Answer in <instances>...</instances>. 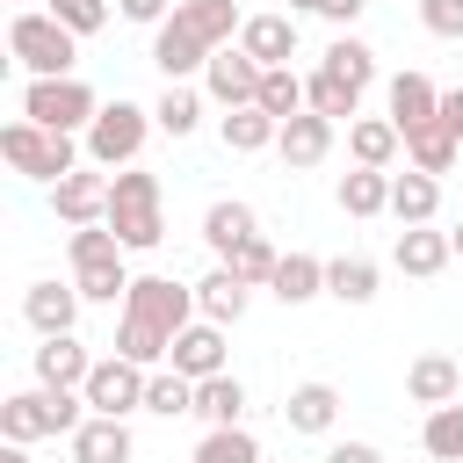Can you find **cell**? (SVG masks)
Returning a JSON list of instances; mask_svg holds the SVG:
<instances>
[{
	"instance_id": "obj_1",
	"label": "cell",
	"mask_w": 463,
	"mask_h": 463,
	"mask_svg": "<svg viewBox=\"0 0 463 463\" xmlns=\"http://www.w3.org/2000/svg\"><path fill=\"white\" fill-rule=\"evenodd\" d=\"M188 318H203L188 282H174V275H137L130 297H123V318H116V354L159 369V362L174 354V333H181Z\"/></svg>"
},
{
	"instance_id": "obj_2",
	"label": "cell",
	"mask_w": 463,
	"mask_h": 463,
	"mask_svg": "<svg viewBox=\"0 0 463 463\" xmlns=\"http://www.w3.org/2000/svg\"><path fill=\"white\" fill-rule=\"evenodd\" d=\"M239 29H246L239 0H181V7L152 29V65H159L166 80H195L224 43H239Z\"/></svg>"
},
{
	"instance_id": "obj_3",
	"label": "cell",
	"mask_w": 463,
	"mask_h": 463,
	"mask_svg": "<svg viewBox=\"0 0 463 463\" xmlns=\"http://www.w3.org/2000/svg\"><path fill=\"white\" fill-rule=\"evenodd\" d=\"M109 232H116L130 253H152V246L166 239V188H159V174L116 166V181H109Z\"/></svg>"
},
{
	"instance_id": "obj_4",
	"label": "cell",
	"mask_w": 463,
	"mask_h": 463,
	"mask_svg": "<svg viewBox=\"0 0 463 463\" xmlns=\"http://www.w3.org/2000/svg\"><path fill=\"white\" fill-rule=\"evenodd\" d=\"M65 253H72V282H80L87 304H123V297H130V282H137V275L123 268L130 246H123L109 224H80V232L65 239Z\"/></svg>"
},
{
	"instance_id": "obj_5",
	"label": "cell",
	"mask_w": 463,
	"mask_h": 463,
	"mask_svg": "<svg viewBox=\"0 0 463 463\" xmlns=\"http://www.w3.org/2000/svg\"><path fill=\"white\" fill-rule=\"evenodd\" d=\"M0 152H7V166L22 174V181H43V188H58L72 166H80V152H87V137H72V130H43V123H7L0 130Z\"/></svg>"
},
{
	"instance_id": "obj_6",
	"label": "cell",
	"mask_w": 463,
	"mask_h": 463,
	"mask_svg": "<svg viewBox=\"0 0 463 463\" xmlns=\"http://www.w3.org/2000/svg\"><path fill=\"white\" fill-rule=\"evenodd\" d=\"M7 51H14V65L29 72V80H58V72H72L80 65V36L43 7V14H14L7 22Z\"/></svg>"
},
{
	"instance_id": "obj_7",
	"label": "cell",
	"mask_w": 463,
	"mask_h": 463,
	"mask_svg": "<svg viewBox=\"0 0 463 463\" xmlns=\"http://www.w3.org/2000/svg\"><path fill=\"white\" fill-rule=\"evenodd\" d=\"M22 116H29V123H43V130H72V137H87V123L101 116V94H94L80 72L29 80V87H22Z\"/></svg>"
},
{
	"instance_id": "obj_8",
	"label": "cell",
	"mask_w": 463,
	"mask_h": 463,
	"mask_svg": "<svg viewBox=\"0 0 463 463\" xmlns=\"http://www.w3.org/2000/svg\"><path fill=\"white\" fill-rule=\"evenodd\" d=\"M159 123H152V109H137V101H101V116L87 123V159L94 166H137V152H145V137H152Z\"/></svg>"
},
{
	"instance_id": "obj_9",
	"label": "cell",
	"mask_w": 463,
	"mask_h": 463,
	"mask_svg": "<svg viewBox=\"0 0 463 463\" xmlns=\"http://www.w3.org/2000/svg\"><path fill=\"white\" fill-rule=\"evenodd\" d=\"M145 383H152V369L145 362H130V354H101L94 369H87V412H109V420H130V412H145Z\"/></svg>"
},
{
	"instance_id": "obj_10",
	"label": "cell",
	"mask_w": 463,
	"mask_h": 463,
	"mask_svg": "<svg viewBox=\"0 0 463 463\" xmlns=\"http://www.w3.org/2000/svg\"><path fill=\"white\" fill-rule=\"evenodd\" d=\"M260 58L253 51H239V43H224L210 65H203V94L217 101V109H246V101H260Z\"/></svg>"
},
{
	"instance_id": "obj_11",
	"label": "cell",
	"mask_w": 463,
	"mask_h": 463,
	"mask_svg": "<svg viewBox=\"0 0 463 463\" xmlns=\"http://www.w3.org/2000/svg\"><path fill=\"white\" fill-rule=\"evenodd\" d=\"M51 210H58L65 232H80V224H109V174H101L94 159L72 166V174L51 188Z\"/></svg>"
},
{
	"instance_id": "obj_12",
	"label": "cell",
	"mask_w": 463,
	"mask_h": 463,
	"mask_svg": "<svg viewBox=\"0 0 463 463\" xmlns=\"http://www.w3.org/2000/svg\"><path fill=\"white\" fill-rule=\"evenodd\" d=\"M166 369H181L188 383H203V376H224V326H217V318H188V326L174 333V354H166Z\"/></svg>"
},
{
	"instance_id": "obj_13",
	"label": "cell",
	"mask_w": 463,
	"mask_h": 463,
	"mask_svg": "<svg viewBox=\"0 0 463 463\" xmlns=\"http://www.w3.org/2000/svg\"><path fill=\"white\" fill-rule=\"evenodd\" d=\"M43 434H58V391H43V383H29V391H14V398H0V441H43Z\"/></svg>"
},
{
	"instance_id": "obj_14",
	"label": "cell",
	"mask_w": 463,
	"mask_h": 463,
	"mask_svg": "<svg viewBox=\"0 0 463 463\" xmlns=\"http://www.w3.org/2000/svg\"><path fill=\"white\" fill-rule=\"evenodd\" d=\"M80 304H87L80 282H29V289H22V318L36 326V340H43V333H72V326H80Z\"/></svg>"
},
{
	"instance_id": "obj_15",
	"label": "cell",
	"mask_w": 463,
	"mask_h": 463,
	"mask_svg": "<svg viewBox=\"0 0 463 463\" xmlns=\"http://www.w3.org/2000/svg\"><path fill=\"white\" fill-rule=\"evenodd\" d=\"M87 369H94V354H87L80 333H43V347H36V383L43 391H80Z\"/></svg>"
},
{
	"instance_id": "obj_16",
	"label": "cell",
	"mask_w": 463,
	"mask_h": 463,
	"mask_svg": "<svg viewBox=\"0 0 463 463\" xmlns=\"http://www.w3.org/2000/svg\"><path fill=\"white\" fill-rule=\"evenodd\" d=\"M333 130H340L333 116H318V109H297V116L282 123V137H275L282 166H297V174H304V166H318V159L333 152Z\"/></svg>"
},
{
	"instance_id": "obj_17",
	"label": "cell",
	"mask_w": 463,
	"mask_h": 463,
	"mask_svg": "<svg viewBox=\"0 0 463 463\" xmlns=\"http://www.w3.org/2000/svg\"><path fill=\"white\" fill-rule=\"evenodd\" d=\"M449 260H456V239L434 232V224H405V232L391 239V268H405V275H420V282L441 275Z\"/></svg>"
},
{
	"instance_id": "obj_18",
	"label": "cell",
	"mask_w": 463,
	"mask_h": 463,
	"mask_svg": "<svg viewBox=\"0 0 463 463\" xmlns=\"http://www.w3.org/2000/svg\"><path fill=\"white\" fill-rule=\"evenodd\" d=\"M65 441H72V463H130V456H137L130 427H123V420H109V412H87Z\"/></svg>"
},
{
	"instance_id": "obj_19",
	"label": "cell",
	"mask_w": 463,
	"mask_h": 463,
	"mask_svg": "<svg viewBox=\"0 0 463 463\" xmlns=\"http://www.w3.org/2000/svg\"><path fill=\"white\" fill-rule=\"evenodd\" d=\"M246 304H253V282H246L239 268H224V260L195 282V311H203V318H217V326H239V318H246Z\"/></svg>"
},
{
	"instance_id": "obj_20",
	"label": "cell",
	"mask_w": 463,
	"mask_h": 463,
	"mask_svg": "<svg viewBox=\"0 0 463 463\" xmlns=\"http://www.w3.org/2000/svg\"><path fill=\"white\" fill-rule=\"evenodd\" d=\"M383 116H391L398 130H420V123H434V116H441V87H434L427 72H398V80H391V94H383Z\"/></svg>"
},
{
	"instance_id": "obj_21",
	"label": "cell",
	"mask_w": 463,
	"mask_h": 463,
	"mask_svg": "<svg viewBox=\"0 0 463 463\" xmlns=\"http://www.w3.org/2000/svg\"><path fill=\"white\" fill-rule=\"evenodd\" d=\"M405 398H412V405H449V398H463V362H456V354H412Z\"/></svg>"
},
{
	"instance_id": "obj_22",
	"label": "cell",
	"mask_w": 463,
	"mask_h": 463,
	"mask_svg": "<svg viewBox=\"0 0 463 463\" xmlns=\"http://www.w3.org/2000/svg\"><path fill=\"white\" fill-rule=\"evenodd\" d=\"M239 51H253L260 65H289L297 58V14H246Z\"/></svg>"
},
{
	"instance_id": "obj_23",
	"label": "cell",
	"mask_w": 463,
	"mask_h": 463,
	"mask_svg": "<svg viewBox=\"0 0 463 463\" xmlns=\"http://www.w3.org/2000/svg\"><path fill=\"white\" fill-rule=\"evenodd\" d=\"M434 210H441V174H420V166L391 174V217L398 224H434Z\"/></svg>"
},
{
	"instance_id": "obj_24",
	"label": "cell",
	"mask_w": 463,
	"mask_h": 463,
	"mask_svg": "<svg viewBox=\"0 0 463 463\" xmlns=\"http://www.w3.org/2000/svg\"><path fill=\"white\" fill-rule=\"evenodd\" d=\"M253 232H260V217H253V203H239V195H217V203L203 210V246H210L217 260H224L239 239H253Z\"/></svg>"
},
{
	"instance_id": "obj_25",
	"label": "cell",
	"mask_w": 463,
	"mask_h": 463,
	"mask_svg": "<svg viewBox=\"0 0 463 463\" xmlns=\"http://www.w3.org/2000/svg\"><path fill=\"white\" fill-rule=\"evenodd\" d=\"M333 203H340L347 217H383V210H391V166H354V174H340Z\"/></svg>"
},
{
	"instance_id": "obj_26",
	"label": "cell",
	"mask_w": 463,
	"mask_h": 463,
	"mask_svg": "<svg viewBox=\"0 0 463 463\" xmlns=\"http://www.w3.org/2000/svg\"><path fill=\"white\" fill-rule=\"evenodd\" d=\"M282 420H289V434H333V420H340V391H333V383H297L289 405H282Z\"/></svg>"
},
{
	"instance_id": "obj_27",
	"label": "cell",
	"mask_w": 463,
	"mask_h": 463,
	"mask_svg": "<svg viewBox=\"0 0 463 463\" xmlns=\"http://www.w3.org/2000/svg\"><path fill=\"white\" fill-rule=\"evenodd\" d=\"M217 137H224V152H268V145L282 137V123H275L260 101H246V109H224Z\"/></svg>"
},
{
	"instance_id": "obj_28",
	"label": "cell",
	"mask_w": 463,
	"mask_h": 463,
	"mask_svg": "<svg viewBox=\"0 0 463 463\" xmlns=\"http://www.w3.org/2000/svg\"><path fill=\"white\" fill-rule=\"evenodd\" d=\"M398 145H405V130H398L391 116H354V123H347V152H354V166H391Z\"/></svg>"
},
{
	"instance_id": "obj_29",
	"label": "cell",
	"mask_w": 463,
	"mask_h": 463,
	"mask_svg": "<svg viewBox=\"0 0 463 463\" xmlns=\"http://www.w3.org/2000/svg\"><path fill=\"white\" fill-rule=\"evenodd\" d=\"M268 289H275V297H282V304L297 311V304L326 297V260H318V253H282V260H275V282H268Z\"/></svg>"
},
{
	"instance_id": "obj_30",
	"label": "cell",
	"mask_w": 463,
	"mask_h": 463,
	"mask_svg": "<svg viewBox=\"0 0 463 463\" xmlns=\"http://www.w3.org/2000/svg\"><path fill=\"white\" fill-rule=\"evenodd\" d=\"M376 282H383V268H376L369 253L326 260V297H340V304H376Z\"/></svg>"
},
{
	"instance_id": "obj_31",
	"label": "cell",
	"mask_w": 463,
	"mask_h": 463,
	"mask_svg": "<svg viewBox=\"0 0 463 463\" xmlns=\"http://www.w3.org/2000/svg\"><path fill=\"white\" fill-rule=\"evenodd\" d=\"M195 420L203 427H239L246 420V383L224 369V376H203L195 383Z\"/></svg>"
},
{
	"instance_id": "obj_32",
	"label": "cell",
	"mask_w": 463,
	"mask_h": 463,
	"mask_svg": "<svg viewBox=\"0 0 463 463\" xmlns=\"http://www.w3.org/2000/svg\"><path fill=\"white\" fill-rule=\"evenodd\" d=\"M304 109H318V116H333V123H354L362 116V87H347L340 72H304Z\"/></svg>"
},
{
	"instance_id": "obj_33",
	"label": "cell",
	"mask_w": 463,
	"mask_h": 463,
	"mask_svg": "<svg viewBox=\"0 0 463 463\" xmlns=\"http://www.w3.org/2000/svg\"><path fill=\"white\" fill-rule=\"evenodd\" d=\"M405 159L420 166V174H449L456 159H463V145H456V130L434 116V123H420V130H405Z\"/></svg>"
},
{
	"instance_id": "obj_34",
	"label": "cell",
	"mask_w": 463,
	"mask_h": 463,
	"mask_svg": "<svg viewBox=\"0 0 463 463\" xmlns=\"http://www.w3.org/2000/svg\"><path fill=\"white\" fill-rule=\"evenodd\" d=\"M420 449H427L434 463H463V398L427 405V420H420Z\"/></svg>"
},
{
	"instance_id": "obj_35",
	"label": "cell",
	"mask_w": 463,
	"mask_h": 463,
	"mask_svg": "<svg viewBox=\"0 0 463 463\" xmlns=\"http://www.w3.org/2000/svg\"><path fill=\"white\" fill-rule=\"evenodd\" d=\"M152 123H159L166 137H188V130L203 123V87H195V80H166V94L152 101Z\"/></svg>"
},
{
	"instance_id": "obj_36",
	"label": "cell",
	"mask_w": 463,
	"mask_h": 463,
	"mask_svg": "<svg viewBox=\"0 0 463 463\" xmlns=\"http://www.w3.org/2000/svg\"><path fill=\"white\" fill-rule=\"evenodd\" d=\"M318 65H326V72H340L347 87H362V94H369V80H376V51H369L362 36H347V29L326 43V58H318Z\"/></svg>"
},
{
	"instance_id": "obj_37",
	"label": "cell",
	"mask_w": 463,
	"mask_h": 463,
	"mask_svg": "<svg viewBox=\"0 0 463 463\" xmlns=\"http://www.w3.org/2000/svg\"><path fill=\"white\" fill-rule=\"evenodd\" d=\"M188 463H260V441H253V427L239 420V427H210L203 441H195V456Z\"/></svg>"
},
{
	"instance_id": "obj_38",
	"label": "cell",
	"mask_w": 463,
	"mask_h": 463,
	"mask_svg": "<svg viewBox=\"0 0 463 463\" xmlns=\"http://www.w3.org/2000/svg\"><path fill=\"white\" fill-rule=\"evenodd\" d=\"M145 412H159V420L195 412V383H188L181 369H152V383H145Z\"/></svg>"
},
{
	"instance_id": "obj_39",
	"label": "cell",
	"mask_w": 463,
	"mask_h": 463,
	"mask_svg": "<svg viewBox=\"0 0 463 463\" xmlns=\"http://www.w3.org/2000/svg\"><path fill=\"white\" fill-rule=\"evenodd\" d=\"M260 109H268L275 123H289V116L304 109V72H289V65H268V72H260Z\"/></svg>"
},
{
	"instance_id": "obj_40",
	"label": "cell",
	"mask_w": 463,
	"mask_h": 463,
	"mask_svg": "<svg viewBox=\"0 0 463 463\" xmlns=\"http://www.w3.org/2000/svg\"><path fill=\"white\" fill-rule=\"evenodd\" d=\"M275 260H282V253H275V246H268L260 232H253V239H239V246L224 253V268H239V275H246L253 289H268V282H275Z\"/></svg>"
},
{
	"instance_id": "obj_41",
	"label": "cell",
	"mask_w": 463,
	"mask_h": 463,
	"mask_svg": "<svg viewBox=\"0 0 463 463\" xmlns=\"http://www.w3.org/2000/svg\"><path fill=\"white\" fill-rule=\"evenodd\" d=\"M51 14H58L72 36H94V29H109V0H51Z\"/></svg>"
},
{
	"instance_id": "obj_42",
	"label": "cell",
	"mask_w": 463,
	"mask_h": 463,
	"mask_svg": "<svg viewBox=\"0 0 463 463\" xmlns=\"http://www.w3.org/2000/svg\"><path fill=\"white\" fill-rule=\"evenodd\" d=\"M420 22H427V36L463 43V0H420Z\"/></svg>"
},
{
	"instance_id": "obj_43",
	"label": "cell",
	"mask_w": 463,
	"mask_h": 463,
	"mask_svg": "<svg viewBox=\"0 0 463 463\" xmlns=\"http://www.w3.org/2000/svg\"><path fill=\"white\" fill-rule=\"evenodd\" d=\"M174 7H181V0H116V14H123V22H137V29H159Z\"/></svg>"
},
{
	"instance_id": "obj_44",
	"label": "cell",
	"mask_w": 463,
	"mask_h": 463,
	"mask_svg": "<svg viewBox=\"0 0 463 463\" xmlns=\"http://www.w3.org/2000/svg\"><path fill=\"white\" fill-rule=\"evenodd\" d=\"M362 7H369V0H326V7H318V22H333V29H354V14H362Z\"/></svg>"
},
{
	"instance_id": "obj_45",
	"label": "cell",
	"mask_w": 463,
	"mask_h": 463,
	"mask_svg": "<svg viewBox=\"0 0 463 463\" xmlns=\"http://www.w3.org/2000/svg\"><path fill=\"white\" fill-rule=\"evenodd\" d=\"M326 463H383V456H376L369 441H333V449H326Z\"/></svg>"
},
{
	"instance_id": "obj_46",
	"label": "cell",
	"mask_w": 463,
	"mask_h": 463,
	"mask_svg": "<svg viewBox=\"0 0 463 463\" xmlns=\"http://www.w3.org/2000/svg\"><path fill=\"white\" fill-rule=\"evenodd\" d=\"M441 123H449L456 145H463V87H441Z\"/></svg>"
},
{
	"instance_id": "obj_47",
	"label": "cell",
	"mask_w": 463,
	"mask_h": 463,
	"mask_svg": "<svg viewBox=\"0 0 463 463\" xmlns=\"http://www.w3.org/2000/svg\"><path fill=\"white\" fill-rule=\"evenodd\" d=\"M0 463H29V449H22V441H7V449H0Z\"/></svg>"
},
{
	"instance_id": "obj_48",
	"label": "cell",
	"mask_w": 463,
	"mask_h": 463,
	"mask_svg": "<svg viewBox=\"0 0 463 463\" xmlns=\"http://www.w3.org/2000/svg\"><path fill=\"white\" fill-rule=\"evenodd\" d=\"M318 7H326V0H289V14H318Z\"/></svg>"
},
{
	"instance_id": "obj_49",
	"label": "cell",
	"mask_w": 463,
	"mask_h": 463,
	"mask_svg": "<svg viewBox=\"0 0 463 463\" xmlns=\"http://www.w3.org/2000/svg\"><path fill=\"white\" fill-rule=\"evenodd\" d=\"M449 239H456V260H463V224H456V232H449Z\"/></svg>"
}]
</instances>
